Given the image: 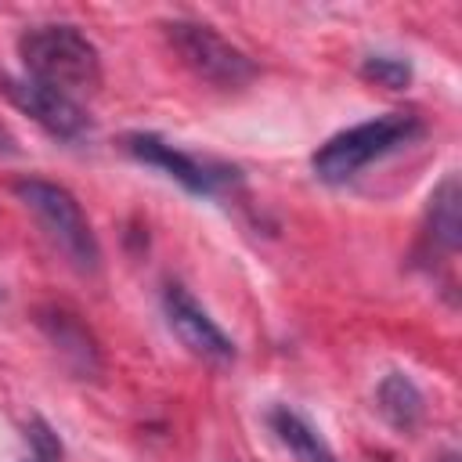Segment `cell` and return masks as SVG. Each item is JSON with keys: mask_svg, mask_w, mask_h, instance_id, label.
<instances>
[{"mask_svg": "<svg viewBox=\"0 0 462 462\" xmlns=\"http://www.w3.org/2000/svg\"><path fill=\"white\" fill-rule=\"evenodd\" d=\"M4 94L14 101V108H22L29 119H36L47 134H54L61 141H79L90 130V119L79 101L65 97L61 90H51L29 76H22V79L4 76Z\"/></svg>", "mask_w": 462, "mask_h": 462, "instance_id": "52a82bcc", "label": "cell"}, {"mask_svg": "<svg viewBox=\"0 0 462 462\" xmlns=\"http://www.w3.org/2000/svg\"><path fill=\"white\" fill-rule=\"evenodd\" d=\"M18 54L29 79L61 90L72 101L101 87V54L76 25H29L18 40Z\"/></svg>", "mask_w": 462, "mask_h": 462, "instance_id": "6da1fadb", "label": "cell"}, {"mask_svg": "<svg viewBox=\"0 0 462 462\" xmlns=\"http://www.w3.org/2000/svg\"><path fill=\"white\" fill-rule=\"evenodd\" d=\"M419 134H422L419 116H411V112H386V116H375V119H365L357 126H346V130L332 134L310 155V170L325 184H346L365 166H372L383 155L411 144Z\"/></svg>", "mask_w": 462, "mask_h": 462, "instance_id": "7a4b0ae2", "label": "cell"}, {"mask_svg": "<svg viewBox=\"0 0 462 462\" xmlns=\"http://www.w3.org/2000/svg\"><path fill=\"white\" fill-rule=\"evenodd\" d=\"M126 152L148 166H159L166 177H173L177 184H184L191 195H220L224 188H231L238 180V170L231 166H220V162H209V159H199V155H188L180 148H173L170 141L155 137V134H130L126 137Z\"/></svg>", "mask_w": 462, "mask_h": 462, "instance_id": "5b68a950", "label": "cell"}, {"mask_svg": "<svg viewBox=\"0 0 462 462\" xmlns=\"http://www.w3.org/2000/svg\"><path fill=\"white\" fill-rule=\"evenodd\" d=\"M166 40L170 47L177 51V58L206 83L213 87H245L253 76H256V65L253 58L235 47L231 40H224L213 25H202V22H188V18H177V22H166Z\"/></svg>", "mask_w": 462, "mask_h": 462, "instance_id": "277c9868", "label": "cell"}, {"mask_svg": "<svg viewBox=\"0 0 462 462\" xmlns=\"http://www.w3.org/2000/svg\"><path fill=\"white\" fill-rule=\"evenodd\" d=\"M162 310H166V321L173 328V336L202 361H213V365H231L235 361V343L224 336V328L195 303V296L170 282L166 292H162Z\"/></svg>", "mask_w": 462, "mask_h": 462, "instance_id": "8992f818", "label": "cell"}, {"mask_svg": "<svg viewBox=\"0 0 462 462\" xmlns=\"http://www.w3.org/2000/svg\"><path fill=\"white\" fill-rule=\"evenodd\" d=\"M14 195L36 217L40 231L51 238V245L79 274H94L101 267L97 235H94L90 220L83 217V209L69 188L54 184V180H40V177H22V180H14Z\"/></svg>", "mask_w": 462, "mask_h": 462, "instance_id": "3957f363", "label": "cell"}, {"mask_svg": "<svg viewBox=\"0 0 462 462\" xmlns=\"http://www.w3.org/2000/svg\"><path fill=\"white\" fill-rule=\"evenodd\" d=\"M375 401H379L383 419H386L393 430H401V433H411V430L419 426V419H422V408H426L419 386H415L404 372L383 375V383L375 386Z\"/></svg>", "mask_w": 462, "mask_h": 462, "instance_id": "8fae6325", "label": "cell"}, {"mask_svg": "<svg viewBox=\"0 0 462 462\" xmlns=\"http://www.w3.org/2000/svg\"><path fill=\"white\" fill-rule=\"evenodd\" d=\"M458 202H462L458 177H444L433 188V195H430V206H426V242L433 249H440V253H455L458 242H462Z\"/></svg>", "mask_w": 462, "mask_h": 462, "instance_id": "9c48e42d", "label": "cell"}, {"mask_svg": "<svg viewBox=\"0 0 462 462\" xmlns=\"http://www.w3.org/2000/svg\"><path fill=\"white\" fill-rule=\"evenodd\" d=\"M267 422H271V430L278 433V440L296 455V462H336V455H332V448L325 444V437H321L300 411H292L289 404L271 408Z\"/></svg>", "mask_w": 462, "mask_h": 462, "instance_id": "30bf717a", "label": "cell"}, {"mask_svg": "<svg viewBox=\"0 0 462 462\" xmlns=\"http://www.w3.org/2000/svg\"><path fill=\"white\" fill-rule=\"evenodd\" d=\"M36 321H40L43 336L54 343V350L61 354V361H65L76 375L90 379V375L101 372L97 343H94V336L87 332V325H83L76 314H69V310H61V307H47V310H40Z\"/></svg>", "mask_w": 462, "mask_h": 462, "instance_id": "ba28073f", "label": "cell"}, {"mask_svg": "<svg viewBox=\"0 0 462 462\" xmlns=\"http://www.w3.org/2000/svg\"><path fill=\"white\" fill-rule=\"evenodd\" d=\"M361 72H365V79H375L379 87H390V90H401V87L411 83V65L404 58H390V54L365 58Z\"/></svg>", "mask_w": 462, "mask_h": 462, "instance_id": "7c38bea8", "label": "cell"}]
</instances>
